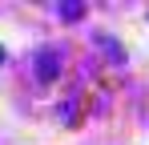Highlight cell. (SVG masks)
<instances>
[{"mask_svg":"<svg viewBox=\"0 0 149 145\" xmlns=\"http://www.w3.org/2000/svg\"><path fill=\"white\" fill-rule=\"evenodd\" d=\"M56 12H61L65 20H81V12H85V4H81V0H65V4H61Z\"/></svg>","mask_w":149,"mask_h":145,"instance_id":"7a4b0ae2","label":"cell"},{"mask_svg":"<svg viewBox=\"0 0 149 145\" xmlns=\"http://www.w3.org/2000/svg\"><path fill=\"white\" fill-rule=\"evenodd\" d=\"M0 61H4V48H0Z\"/></svg>","mask_w":149,"mask_h":145,"instance_id":"3957f363","label":"cell"},{"mask_svg":"<svg viewBox=\"0 0 149 145\" xmlns=\"http://www.w3.org/2000/svg\"><path fill=\"white\" fill-rule=\"evenodd\" d=\"M56 72H61V52L56 48H40L36 52V77L40 81H56Z\"/></svg>","mask_w":149,"mask_h":145,"instance_id":"6da1fadb","label":"cell"}]
</instances>
